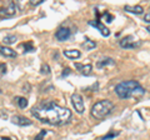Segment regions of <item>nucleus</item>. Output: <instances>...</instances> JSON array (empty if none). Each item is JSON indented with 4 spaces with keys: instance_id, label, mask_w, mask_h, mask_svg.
Segmentation results:
<instances>
[{
    "instance_id": "nucleus-1",
    "label": "nucleus",
    "mask_w": 150,
    "mask_h": 140,
    "mask_svg": "<svg viewBox=\"0 0 150 140\" xmlns=\"http://www.w3.org/2000/svg\"><path fill=\"white\" fill-rule=\"evenodd\" d=\"M31 114L41 123L50 125H64L71 119V111L51 100H43L31 109Z\"/></svg>"
},
{
    "instance_id": "nucleus-2",
    "label": "nucleus",
    "mask_w": 150,
    "mask_h": 140,
    "mask_svg": "<svg viewBox=\"0 0 150 140\" xmlns=\"http://www.w3.org/2000/svg\"><path fill=\"white\" fill-rule=\"evenodd\" d=\"M115 93L120 99H130V98H139L145 94V89L135 80L121 81L115 86Z\"/></svg>"
},
{
    "instance_id": "nucleus-3",
    "label": "nucleus",
    "mask_w": 150,
    "mask_h": 140,
    "mask_svg": "<svg viewBox=\"0 0 150 140\" xmlns=\"http://www.w3.org/2000/svg\"><path fill=\"white\" fill-rule=\"evenodd\" d=\"M112 109H114V103L110 100H100L95 103L91 108V115L95 119H104L105 116L109 115Z\"/></svg>"
},
{
    "instance_id": "nucleus-4",
    "label": "nucleus",
    "mask_w": 150,
    "mask_h": 140,
    "mask_svg": "<svg viewBox=\"0 0 150 140\" xmlns=\"http://www.w3.org/2000/svg\"><path fill=\"white\" fill-rule=\"evenodd\" d=\"M16 14V5L15 3L9 1L6 6L0 8V19H6V18H11Z\"/></svg>"
},
{
    "instance_id": "nucleus-5",
    "label": "nucleus",
    "mask_w": 150,
    "mask_h": 140,
    "mask_svg": "<svg viewBox=\"0 0 150 140\" xmlns=\"http://www.w3.org/2000/svg\"><path fill=\"white\" fill-rule=\"evenodd\" d=\"M71 104L74 106L75 111H76L78 114H83L84 111H85V105H84V99L80 94H78V93H74L71 95Z\"/></svg>"
},
{
    "instance_id": "nucleus-6",
    "label": "nucleus",
    "mask_w": 150,
    "mask_h": 140,
    "mask_svg": "<svg viewBox=\"0 0 150 140\" xmlns=\"http://www.w3.org/2000/svg\"><path fill=\"white\" fill-rule=\"evenodd\" d=\"M119 44H120L121 48H124V49H134V48H137V46L140 45V41H138L133 35H128V36H125V38L121 39L119 41Z\"/></svg>"
},
{
    "instance_id": "nucleus-7",
    "label": "nucleus",
    "mask_w": 150,
    "mask_h": 140,
    "mask_svg": "<svg viewBox=\"0 0 150 140\" xmlns=\"http://www.w3.org/2000/svg\"><path fill=\"white\" fill-rule=\"evenodd\" d=\"M70 35H71V31H70L69 28H59L58 31L55 33V39L58 41H67Z\"/></svg>"
},
{
    "instance_id": "nucleus-8",
    "label": "nucleus",
    "mask_w": 150,
    "mask_h": 140,
    "mask_svg": "<svg viewBox=\"0 0 150 140\" xmlns=\"http://www.w3.org/2000/svg\"><path fill=\"white\" fill-rule=\"evenodd\" d=\"M11 123L15 125H19V127H28V125L33 124V121L23 115H14L11 116Z\"/></svg>"
},
{
    "instance_id": "nucleus-9",
    "label": "nucleus",
    "mask_w": 150,
    "mask_h": 140,
    "mask_svg": "<svg viewBox=\"0 0 150 140\" xmlns=\"http://www.w3.org/2000/svg\"><path fill=\"white\" fill-rule=\"evenodd\" d=\"M89 25H91V26H94V28H96V29L100 31V34H101L103 36H109V35H110V30L108 29V28H106L104 24H103L101 21L90 20V21H89Z\"/></svg>"
},
{
    "instance_id": "nucleus-10",
    "label": "nucleus",
    "mask_w": 150,
    "mask_h": 140,
    "mask_svg": "<svg viewBox=\"0 0 150 140\" xmlns=\"http://www.w3.org/2000/svg\"><path fill=\"white\" fill-rule=\"evenodd\" d=\"M75 68L78 69V71H80L83 75H89L91 74V70H93V65L91 64H79V63H75Z\"/></svg>"
},
{
    "instance_id": "nucleus-11",
    "label": "nucleus",
    "mask_w": 150,
    "mask_h": 140,
    "mask_svg": "<svg viewBox=\"0 0 150 140\" xmlns=\"http://www.w3.org/2000/svg\"><path fill=\"white\" fill-rule=\"evenodd\" d=\"M0 54L5 58H15L16 57V51L13 50L11 48L5 45H0Z\"/></svg>"
},
{
    "instance_id": "nucleus-12",
    "label": "nucleus",
    "mask_w": 150,
    "mask_h": 140,
    "mask_svg": "<svg viewBox=\"0 0 150 140\" xmlns=\"http://www.w3.org/2000/svg\"><path fill=\"white\" fill-rule=\"evenodd\" d=\"M125 11L133 13V14H143L144 8L142 5H125Z\"/></svg>"
},
{
    "instance_id": "nucleus-13",
    "label": "nucleus",
    "mask_w": 150,
    "mask_h": 140,
    "mask_svg": "<svg viewBox=\"0 0 150 140\" xmlns=\"http://www.w3.org/2000/svg\"><path fill=\"white\" fill-rule=\"evenodd\" d=\"M63 54L69 59H79L81 57V53L79 50H64Z\"/></svg>"
},
{
    "instance_id": "nucleus-14",
    "label": "nucleus",
    "mask_w": 150,
    "mask_h": 140,
    "mask_svg": "<svg viewBox=\"0 0 150 140\" xmlns=\"http://www.w3.org/2000/svg\"><path fill=\"white\" fill-rule=\"evenodd\" d=\"M108 65H115V60L111 59V58H105V59H101L100 62H98L96 66L98 68H105Z\"/></svg>"
},
{
    "instance_id": "nucleus-15",
    "label": "nucleus",
    "mask_w": 150,
    "mask_h": 140,
    "mask_svg": "<svg viewBox=\"0 0 150 140\" xmlns=\"http://www.w3.org/2000/svg\"><path fill=\"white\" fill-rule=\"evenodd\" d=\"M15 101H16V104L20 109H25L28 106V99H25V98H23V96H16Z\"/></svg>"
},
{
    "instance_id": "nucleus-16",
    "label": "nucleus",
    "mask_w": 150,
    "mask_h": 140,
    "mask_svg": "<svg viewBox=\"0 0 150 140\" xmlns=\"http://www.w3.org/2000/svg\"><path fill=\"white\" fill-rule=\"evenodd\" d=\"M20 48H24V51H23V53H31V51H35V48H34V45H33L31 41H26V43L21 44Z\"/></svg>"
},
{
    "instance_id": "nucleus-17",
    "label": "nucleus",
    "mask_w": 150,
    "mask_h": 140,
    "mask_svg": "<svg viewBox=\"0 0 150 140\" xmlns=\"http://www.w3.org/2000/svg\"><path fill=\"white\" fill-rule=\"evenodd\" d=\"M18 40V38L15 35H6L5 38H4V40H3V43H4V45H10V44H14L15 41Z\"/></svg>"
},
{
    "instance_id": "nucleus-18",
    "label": "nucleus",
    "mask_w": 150,
    "mask_h": 140,
    "mask_svg": "<svg viewBox=\"0 0 150 140\" xmlns=\"http://www.w3.org/2000/svg\"><path fill=\"white\" fill-rule=\"evenodd\" d=\"M95 46H96V43L95 41H93V40H90V39H86L85 43H83V48H85L86 50H90L93 48H95Z\"/></svg>"
},
{
    "instance_id": "nucleus-19",
    "label": "nucleus",
    "mask_w": 150,
    "mask_h": 140,
    "mask_svg": "<svg viewBox=\"0 0 150 140\" xmlns=\"http://www.w3.org/2000/svg\"><path fill=\"white\" fill-rule=\"evenodd\" d=\"M46 134H48V130H45V129L40 130V133L34 138V140H44V138H45V135H46Z\"/></svg>"
},
{
    "instance_id": "nucleus-20",
    "label": "nucleus",
    "mask_w": 150,
    "mask_h": 140,
    "mask_svg": "<svg viewBox=\"0 0 150 140\" xmlns=\"http://www.w3.org/2000/svg\"><path fill=\"white\" fill-rule=\"evenodd\" d=\"M40 73L48 75V74H50V66L48 64H43V65H41V68H40Z\"/></svg>"
},
{
    "instance_id": "nucleus-21",
    "label": "nucleus",
    "mask_w": 150,
    "mask_h": 140,
    "mask_svg": "<svg viewBox=\"0 0 150 140\" xmlns=\"http://www.w3.org/2000/svg\"><path fill=\"white\" fill-rule=\"evenodd\" d=\"M119 133H115V132H110L108 135H105V136H103L100 138V140H108V139H111V138H115V136H118Z\"/></svg>"
},
{
    "instance_id": "nucleus-22",
    "label": "nucleus",
    "mask_w": 150,
    "mask_h": 140,
    "mask_svg": "<svg viewBox=\"0 0 150 140\" xmlns=\"http://www.w3.org/2000/svg\"><path fill=\"white\" fill-rule=\"evenodd\" d=\"M103 18H104V19H106V23H111V21H112V15H110L109 13H105L104 15H103Z\"/></svg>"
},
{
    "instance_id": "nucleus-23",
    "label": "nucleus",
    "mask_w": 150,
    "mask_h": 140,
    "mask_svg": "<svg viewBox=\"0 0 150 140\" xmlns=\"http://www.w3.org/2000/svg\"><path fill=\"white\" fill-rule=\"evenodd\" d=\"M0 71H1V74L6 73V64H4V63L0 64Z\"/></svg>"
},
{
    "instance_id": "nucleus-24",
    "label": "nucleus",
    "mask_w": 150,
    "mask_h": 140,
    "mask_svg": "<svg viewBox=\"0 0 150 140\" xmlns=\"http://www.w3.org/2000/svg\"><path fill=\"white\" fill-rule=\"evenodd\" d=\"M41 3H43V0H36V1L35 0H30L31 5H39V4H41Z\"/></svg>"
},
{
    "instance_id": "nucleus-25",
    "label": "nucleus",
    "mask_w": 150,
    "mask_h": 140,
    "mask_svg": "<svg viewBox=\"0 0 150 140\" xmlns=\"http://www.w3.org/2000/svg\"><path fill=\"white\" fill-rule=\"evenodd\" d=\"M144 21L150 23V11H149L148 14H145V16H144Z\"/></svg>"
},
{
    "instance_id": "nucleus-26",
    "label": "nucleus",
    "mask_w": 150,
    "mask_h": 140,
    "mask_svg": "<svg viewBox=\"0 0 150 140\" xmlns=\"http://www.w3.org/2000/svg\"><path fill=\"white\" fill-rule=\"evenodd\" d=\"M69 71H70V69H65V70H64V73H63V76L68 75V74H69Z\"/></svg>"
},
{
    "instance_id": "nucleus-27",
    "label": "nucleus",
    "mask_w": 150,
    "mask_h": 140,
    "mask_svg": "<svg viewBox=\"0 0 150 140\" xmlns=\"http://www.w3.org/2000/svg\"><path fill=\"white\" fill-rule=\"evenodd\" d=\"M1 140H10L9 138H1Z\"/></svg>"
},
{
    "instance_id": "nucleus-28",
    "label": "nucleus",
    "mask_w": 150,
    "mask_h": 140,
    "mask_svg": "<svg viewBox=\"0 0 150 140\" xmlns=\"http://www.w3.org/2000/svg\"><path fill=\"white\" fill-rule=\"evenodd\" d=\"M146 30H148V31H149V33H150V25H149V26H148V28H146Z\"/></svg>"
},
{
    "instance_id": "nucleus-29",
    "label": "nucleus",
    "mask_w": 150,
    "mask_h": 140,
    "mask_svg": "<svg viewBox=\"0 0 150 140\" xmlns=\"http://www.w3.org/2000/svg\"><path fill=\"white\" fill-rule=\"evenodd\" d=\"M0 94H1V90H0Z\"/></svg>"
}]
</instances>
